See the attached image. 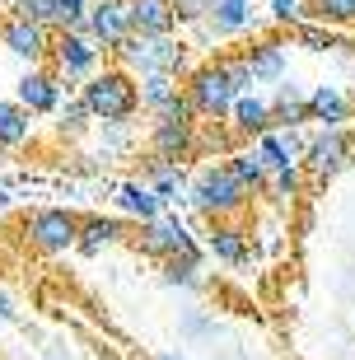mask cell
<instances>
[{"mask_svg":"<svg viewBox=\"0 0 355 360\" xmlns=\"http://www.w3.org/2000/svg\"><path fill=\"white\" fill-rule=\"evenodd\" d=\"M131 243H136V253H145V257H155V262H164V257H173V253H183V248H192L197 239L187 234V225L178 220V215H159V220H145V225H136Z\"/></svg>","mask_w":355,"mask_h":360,"instance_id":"obj_8","label":"cell"},{"mask_svg":"<svg viewBox=\"0 0 355 360\" xmlns=\"http://www.w3.org/2000/svg\"><path fill=\"white\" fill-rule=\"evenodd\" d=\"M206 253L224 267H243L248 262V234L234 225V220H211V239H206Z\"/></svg>","mask_w":355,"mask_h":360,"instance_id":"obj_17","label":"cell"},{"mask_svg":"<svg viewBox=\"0 0 355 360\" xmlns=\"http://www.w3.org/2000/svg\"><path fill=\"white\" fill-rule=\"evenodd\" d=\"M224 164H229V174H234L238 183L248 187V192H257V187H266V178H271V174H266V164L257 160V150H234V155H229Z\"/></svg>","mask_w":355,"mask_h":360,"instance_id":"obj_26","label":"cell"},{"mask_svg":"<svg viewBox=\"0 0 355 360\" xmlns=\"http://www.w3.org/2000/svg\"><path fill=\"white\" fill-rule=\"evenodd\" d=\"M84 33H89L103 52H117L122 42L131 38V14H127V0H98V5H89Z\"/></svg>","mask_w":355,"mask_h":360,"instance_id":"obj_9","label":"cell"},{"mask_svg":"<svg viewBox=\"0 0 355 360\" xmlns=\"http://www.w3.org/2000/svg\"><path fill=\"white\" fill-rule=\"evenodd\" d=\"M79 239V215L66 211V206H42V211L28 215V243L38 248V253H66L75 248Z\"/></svg>","mask_w":355,"mask_h":360,"instance_id":"obj_5","label":"cell"},{"mask_svg":"<svg viewBox=\"0 0 355 360\" xmlns=\"http://www.w3.org/2000/svg\"><path fill=\"white\" fill-rule=\"evenodd\" d=\"M112 56H117L131 75H150V70L183 75V47L173 42V33H131Z\"/></svg>","mask_w":355,"mask_h":360,"instance_id":"obj_4","label":"cell"},{"mask_svg":"<svg viewBox=\"0 0 355 360\" xmlns=\"http://www.w3.org/2000/svg\"><path fill=\"white\" fill-rule=\"evenodd\" d=\"M5 206H10V192H5V187H0V211H5Z\"/></svg>","mask_w":355,"mask_h":360,"instance_id":"obj_41","label":"cell"},{"mask_svg":"<svg viewBox=\"0 0 355 360\" xmlns=\"http://www.w3.org/2000/svg\"><path fill=\"white\" fill-rule=\"evenodd\" d=\"M14 319H19V309H14V300H10V295L0 290V323H14Z\"/></svg>","mask_w":355,"mask_h":360,"instance_id":"obj_39","label":"cell"},{"mask_svg":"<svg viewBox=\"0 0 355 360\" xmlns=\"http://www.w3.org/2000/svg\"><path fill=\"white\" fill-rule=\"evenodd\" d=\"M14 14L19 19H33V24H42V28H61V5L56 0H14Z\"/></svg>","mask_w":355,"mask_h":360,"instance_id":"obj_29","label":"cell"},{"mask_svg":"<svg viewBox=\"0 0 355 360\" xmlns=\"http://www.w3.org/2000/svg\"><path fill=\"white\" fill-rule=\"evenodd\" d=\"M0 42H5V52H14L19 61L38 66V61H47V52H52V28L14 14V19H5V28H0Z\"/></svg>","mask_w":355,"mask_h":360,"instance_id":"obj_10","label":"cell"},{"mask_svg":"<svg viewBox=\"0 0 355 360\" xmlns=\"http://www.w3.org/2000/svg\"><path fill=\"white\" fill-rule=\"evenodd\" d=\"M314 19H323L332 28H346V24H355V0H314Z\"/></svg>","mask_w":355,"mask_h":360,"instance_id":"obj_31","label":"cell"},{"mask_svg":"<svg viewBox=\"0 0 355 360\" xmlns=\"http://www.w3.org/2000/svg\"><path fill=\"white\" fill-rule=\"evenodd\" d=\"M229 127H234V136H248V141L271 131V98H262V94H238L234 108H229Z\"/></svg>","mask_w":355,"mask_h":360,"instance_id":"obj_15","label":"cell"},{"mask_svg":"<svg viewBox=\"0 0 355 360\" xmlns=\"http://www.w3.org/2000/svg\"><path fill=\"white\" fill-rule=\"evenodd\" d=\"M150 155H159V160H169V164L197 160V127H187V122H155Z\"/></svg>","mask_w":355,"mask_h":360,"instance_id":"obj_12","label":"cell"},{"mask_svg":"<svg viewBox=\"0 0 355 360\" xmlns=\"http://www.w3.org/2000/svg\"><path fill=\"white\" fill-rule=\"evenodd\" d=\"M299 122H309V94H304L299 84H280L276 98H271V127L295 131Z\"/></svg>","mask_w":355,"mask_h":360,"instance_id":"obj_22","label":"cell"},{"mask_svg":"<svg viewBox=\"0 0 355 360\" xmlns=\"http://www.w3.org/2000/svg\"><path fill=\"white\" fill-rule=\"evenodd\" d=\"M89 122H93V112L84 108V98H70V103L56 108V131H61V136H84Z\"/></svg>","mask_w":355,"mask_h":360,"instance_id":"obj_30","label":"cell"},{"mask_svg":"<svg viewBox=\"0 0 355 360\" xmlns=\"http://www.w3.org/2000/svg\"><path fill=\"white\" fill-rule=\"evenodd\" d=\"M206 328H211V319H206L201 309H192V314H187V323H183V337H201Z\"/></svg>","mask_w":355,"mask_h":360,"instance_id":"obj_38","label":"cell"},{"mask_svg":"<svg viewBox=\"0 0 355 360\" xmlns=\"http://www.w3.org/2000/svg\"><path fill=\"white\" fill-rule=\"evenodd\" d=\"M201 248L192 243V248H183V253H173L159 262V271H164V285H187V290H197L201 285Z\"/></svg>","mask_w":355,"mask_h":360,"instance_id":"obj_23","label":"cell"},{"mask_svg":"<svg viewBox=\"0 0 355 360\" xmlns=\"http://www.w3.org/2000/svg\"><path fill=\"white\" fill-rule=\"evenodd\" d=\"M290 38H295V47H304V52H332V47H342V38H337L332 24H323V19H318V24H309V19L295 24Z\"/></svg>","mask_w":355,"mask_h":360,"instance_id":"obj_27","label":"cell"},{"mask_svg":"<svg viewBox=\"0 0 355 360\" xmlns=\"http://www.w3.org/2000/svg\"><path fill=\"white\" fill-rule=\"evenodd\" d=\"M224 61V70H229V80L238 84V94H252V66H248V56H220Z\"/></svg>","mask_w":355,"mask_h":360,"instance_id":"obj_36","label":"cell"},{"mask_svg":"<svg viewBox=\"0 0 355 360\" xmlns=\"http://www.w3.org/2000/svg\"><path fill=\"white\" fill-rule=\"evenodd\" d=\"M117 206L131 215L136 225H145V220H159V215H164V201H159V192H155L150 183H136V178L117 187Z\"/></svg>","mask_w":355,"mask_h":360,"instance_id":"obj_21","label":"cell"},{"mask_svg":"<svg viewBox=\"0 0 355 360\" xmlns=\"http://www.w3.org/2000/svg\"><path fill=\"white\" fill-rule=\"evenodd\" d=\"M56 5H61V28H66V33H84L89 5H84V0H56Z\"/></svg>","mask_w":355,"mask_h":360,"instance_id":"obj_35","label":"cell"},{"mask_svg":"<svg viewBox=\"0 0 355 360\" xmlns=\"http://www.w3.org/2000/svg\"><path fill=\"white\" fill-rule=\"evenodd\" d=\"M248 197H252V192L229 174V164H206V169L187 183L192 211L206 215V220H234V215H243Z\"/></svg>","mask_w":355,"mask_h":360,"instance_id":"obj_2","label":"cell"},{"mask_svg":"<svg viewBox=\"0 0 355 360\" xmlns=\"http://www.w3.org/2000/svg\"><path fill=\"white\" fill-rule=\"evenodd\" d=\"M252 24V0H211V10L201 19L206 38H238Z\"/></svg>","mask_w":355,"mask_h":360,"instance_id":"obj_13","label":"cell"},{"mask_svg":"<svg viewBox=\"0 0 355 360\" xmlns=\"http://www.w3.org/2000/svg\"><path fill=\"white\" fill-rule=\"evenodd\" d=\"M52 70L61 75V80H89L93 70H98V56H103V47L89 38V33H66V28H56L52 38Z\"/></svg>","mask_w":355,"mask_h":360,"instance_id":"obj_7","label":"cell"},{"mask_svg":"<svg viewBox=\"0 0 355 360\" xmlns=\"http://www.w3.org/2000/svg\"><path fill=\"white\" fill-rule=\"evenodd\" d=\"M243 56H248L252 80H257V84H280V80H285L290 61H285V47H280V42L262 38V42H252V47H248Z\"/></svg>","mask_w":355,"mask_h":360,"instance_id":"obj_20","label":"cell"},{"mask_svg":"<svg viewBox=\"0 0 355 360\" xmlns=\"http://www.w3.org/2000/svg\"><path fill=\"white\" fill-rule=\"evenodd\" d=\"M127 14H131V33H173L178 28L173 0H127Z\"/></svg>","mask_w":355,"mask_h":360,"instance_id":"obj_18","label":"cell"},{"mask_svg":"<svg viewBox=\"0 0 355 360\" xmlns=\"http://www.w3.org/2000/svg\"><path fill=\"white\" fill-rule=\"evenodd\" d=\"M79 98H84V108L93 112V122H103V127L131 122L136 112H141V80H136L127 66H103L79 84Z\"/></svg>","mask_w":355,"mask_h":360,"instance_id":"obj_1","label":"cell"},{"mask_svg":"<svg viewBox=\"0 0 355 360\" xmlns=\"http://www.w3.org/2000/svg\"><path fill=\"white\" fill-rule=\"evenodd\" d=\"M346 164H351V136H346L342 127H323V131L304 146V174L314 178V183H332Z\"/></svg>","mask_w":355,"mask_h":360,"instance_id":"obj_6","label":"cell"},{"mask_svg":"<svg viewBox=\"0 0 355 360\" xmlns=\"http://www.w3.org/2000/svg\"><path fill=\"white\" fill-rule=\"evenodd\" d=\"M14 103L28 108L33 117H42V112H56L61 108V75L47 66H33L19 75V89H14Z\"/></svg>","mask_w":355,"mask_h":360,"instance_id":"obj_11","label":"cell"},{"mask_svg":"<svg viewBox=\"0 0 355 360\" xmlns=\"http://www.w3.org/2000/svg\"><path fill=\"white\" fill-rule=\"evenodd\" d=\"M122 239H127V225H122L117 215H84V220H79L75 248L84 257H98L103 248H112V243H122Z\"/></svg>","mask_w":355,"mask_h":360,"instance_id":"obj_16","label":"cell"},{"mask_svg":"<svg viewBox=\"0 0 355 360\" xmlns=\"http://www.w3.org/2000/svg\"><path fill=\"white\" fill-rule=\"evenodd\" d=\"M309 122H323V127L351 122V98H346L342 84H318V89L309 94Z\"/></svg>","mask_w":355,"mask_h":360,"instance_id":"obj_19","label":"cell"},{"mask_svg":"<svg viewBox=\"0 0 355 360\" xmlns=\"http://www.w3.org/2000/svg\"><path fill=\"white\" fill-rule=\"evenodd\" d=\"M155 122H187V127H197V108H192L187 94H173V98H164L155 108Z\"/></svg>","mask_w":355,"mask_h":360,"instance_id":"obj_32","label":"cell"},{"mask_svg":"<svg viewBox=\"0 0 355 360\" xmlns=\"http://www.w3.org/2000/svg\"><path fill=\"white\" fill-rule=\"evenodd\" d=\"M309 14H314V0H271V19H276V24H285V28L304 24Z\"/></svg>","mask_w":355,"mask_h":360,"instance_id":"obj_33","label":"cell"},{"mask_svg":"<svg viewBox=\"0 0 355 360\" xmlns=\"http://www.w3.org/2000/svg\"><path fill=\"white\" fill-rule=\"evenodd\" d=\"M155 360H183V356H178V351H164V356H155Z\"/></svg>","mask_w":355,"mask_h":360,"instance_id":"obj_40","label":"cell"},{"mask_svg":"<svg viewBox=\"0 0 355 360\" xmlns=\"http://www.w3.org/2000/svg\"><path fill=\"white\" fill-rule=\"evenodd\" d=\"M252 150H257V160L266 164V174H276V169H290V164H299L304 141H299L295 131H280V127H271V131H262L257 141H252Z\"/></svg>","mask_w":355,"mask_h":360,"instance_id":"obj_14","label":"cell"},{"mask_svg":"<svg viewBox=\"0 0 355 360\" xmlns=\"http://www.w3.org/2000/svg\"><path fill=\"white\" fill-rule=\"evenodd\" d=\"M266 183L276 187V197H280V201L299 197V183H304V178H299V164H290V169H276V174L266 178Z\"/></svg>","mask_w":355,"mask_h":360,"instance_id":"obj_34","label":"cell"},{"mask_svg":"<svg viewBox=\"0 0 355 360\" xmlns=\"http://www.w3.org/2000/svg\"><path fill=\"white\" fill-rule=\"evenodd\" d=\"M183 94L192 98V108H197V117L224 122V117H229V108H234V98H238V84L229 80V70H224V61H206V66H197L192 75H187Z\"/></svg>","mask_w":355,"mask_h":360,"instance_id":"obj_3","label":"cell"},{"mask_svg":"<svg viewBox=\"0 0 355 360\" xmlns=\"http://www.w3.org/2000/svg\"><path fill=\"white\" fill-rule=\"evenodd\" d=\"M173 10H178V24H201L211 0H173Z\"/></svg>","mask_w":355,"mask_h":360,"instance_id":"obj_37","label":"cell"},{"mask_svg":"<svg viewBox=\"0 0 355 360\" xmlns=\"http://www.w3.org/2000/svg\"><path fill=\"white\" fill-rule=\"evenodd\" d=\"M178 94V75H169V70H150V75H141V108H150L155 112L164 98H173Z\"/></svg>","mask_w":355,"mask_h":360,"instance_id":"obj_28","label":"cell"},{"mask_svg":"<svg viewBox=\"0 0 355 360\" xmlns=\"http://www.w3.org/2000/svg\"><path fill=\"white\" fill-rule=\"evenodd\" d=\"M33 131V112L19 108L14 98H0V150H19Z\"/></svg>","mask_w":355,"mask_h":360,"instance_id":"obj_24","label":"cell"},{"mask_svg":"<svg viewBox=\"0 0 355 360\" xmlns=\"http://www.w3.org/2000/svg\"><path fill=\"white\" fill-rule=\"evenodd\" d=\"M145 183L159 192V201H178L187 192L183 169H178V164H169V160H159V155H150V164H145Z\"/></svg>","mask_w":355,"mask_h":360,"instance_id":"obj_25","label":"cell"}]
</instances>
